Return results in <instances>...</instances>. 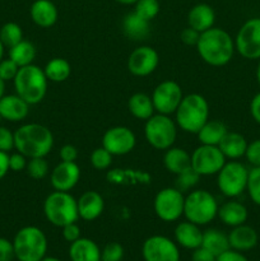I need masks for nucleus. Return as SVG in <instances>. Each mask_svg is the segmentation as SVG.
Returning a JSON list of instances; mask_svg holds the SVG:
<instances>
[{
  "label": "nucleus",
  "instance_id": "nucleus-9",
  "mask_svg": "<svg viewBox=\"0 0 260 261\" xmlns=\"http://www.w3.org/2000/svg\"><path fill=\"white\" fill-rule=\"evenodd\" d=\"M249 170L239 161H228L217 173V186L227 198H237L246 191Z\"/></svg>",
  "mask_w": 260,
  "mask_h": 261
},
{
  "label": "nucleus",
  "instance_id": "nucleus-32",
  "mask_svg": "<svg viewBox=\"0 0 260 261\" xmlns=\"http://www.w3.org/2000/svg\"><path fill=\"white\" fill-rule=\"evenodd\" d=\"M36 55H37V51H36L35 45L30 41L22 40L9 48V59H12L19 68L33 64Z\"/></svg>",
  "mask_w": 260,
  "mask_h": 261
},
{
  "label": "nucleus",
  "instance_id": "nucleus-5",
  "mask_svg": "<svg viewBox=\"0 0 260 261\" xmlns=\"http://www.w3.org/2000/svg\"><path fill=\"white\" fill-rule=\"evenodd\" d=\"M43 214L53 226L61 227L78 221V204L69 191H53L43 201Z\"/></svg>",
  "mask_w": 260,
  "mask_h": 261
},
{
  "label": "nucleus",
  "instance_id": "nucleus-47",
  "mask_svg": "<svg viewBox=\"0 0 260 261\" xmlns=\"http://www.w3.org/2000/svg\"><path fill=\"white\" fill-rule=\"evenodd\" d=\"M61 162H76L78 160V149L71 144H65L60 148Z\"/></svg>",
  "mask_w": 260,
  "mask_h": 261
},
{
  "label": "nucleus",
  "instance_id": "nucleus-51",
  "mask_svg": "<svg viewBox=\"0 0 260 261\" xmlns=\"http://www.w3.org/2000/svg\"><path fill=\"white\" fill-rule=\"evenodd\" d=\"M250 114L256 124L260 125V92L252 97L250 102Z\"/></svg>",
  "mask_w": 260,
  "mask_h": 261
},
{
  "label": "nucleus",
  "instance_id": "nucleus-35",
  "mask_svg": "<svg viewBox=\"0 0 260 261\" xmlns=\"http://www.w3.org/2000/svg\"><path fill=\"white\" fill-rule=\"evenodd\" d=\"M160 2L158 0H138L135 3V9L134 12L138 15L147 20L154 19L160 13Z\"/></svg>",
  "mask_w": 260,
  "mask_h": 261
},
{
  "label": "nucleus",
  "instance_id": "nucleus-4",
  "mask_svg": "<svg viewBox=\"0 0 260 261\" xmlns=\"http://www.w3.org/2000/svg\"><path fill=\"white\" fill-rule=\"evenodd\" d=\"M15 93L22 97L28 105H37L47 93L48 79L42 68L31 64L22 66L14 78Z\"/></svg>",
  "mask_w": 260,
  "mask_h": 261
},
{
  "label": "nucleus",
  "instance_id": "nucleus-45",
  "mask_svg": "<svg viewBox=\"0 0 260 261\" xmlns=\"http://www.w3.org/2000/svg\"><path fill=\"white\" fill-rule=\"evenodd\" d=\"M15 259L14 245L8 239L0 237V261H13Z\"/></svg>",
  "mask_w": 260,
  "mask_h": 261
},
{
  "label": "nucleus",
  "instance_id": "nucleus-34",
  "mask_svg": "<svg viewBox=\"0 0 260 261\" xmlns=\"http://www.w3.org/2000/svg\"><path fill=\"white\" fill-rule=\"evenodd\" d=\"M0 40L4 47H13L23 40V31L19 24L14 22H8L0 28Z\"/></svg>",
  "mask_w": 260,
  "mask_h": 261
},
{
  "label": "nucleus",
  "instance_id": "nucleus-55",
  "mask_svg": "<svg viewBox=\"0 0 260 261\" xmlns=\"http://www.w3.org/2000/svg\"><path fill=\"white\" fill-rule=\"evenodd\" d=\"M4 45H3V42H2V40H0V61L3 60V56H4Z\"/></svg>",
  "mask_w": 260,
  "mask_h": 261
},
{
  "label": "nucleus",
  "instance_id": "nucleus-12",
  "mask_svg": "<svg viewBox=\"0 0 260 261\" xmlns=\"http://www.w3.org/2000/svg\"><path fill=\"white\" fill-rule=\"evenodd\" d=\"M227 162L217 145L200 144L191 153V168L200 176L217 175Z\"/></svg>",
  "mask_w": 260,
  "mask_h": 261
},
{
  "label": "nucleus",
  "instance_id": "nucleus-20",
  "mask_svg": "<svg viewBox=\"0 0 260 261\" xmlns=\"http://www.w3.org/2000/svg\"><path fill=\"white\" fill-rule=\"evenodd\" d=\"M228 241L231 249L240 252H245L250 251L256 246L259 236L252 227L244 223L241 226L232 228V231L228 233Z\"/></svg>",
  "mask_w": 260,
  "mask_h": 261
},
{
  "label": "nucleus",
  "instance_id": "nucleus-57",
  "mask_svg": "<svg viewBox=\"0 0 260 261\" xmlns=\"http://www.w3.org/2000/svg\"><path fill=\"white\" fill-rule=\"evenodd\" d=\"M256 81L260 86V60H259V64H257V69H256Z\"/></svg>",
  "mask_w": 260,
  "mask_h": 261
},
{
  "label": "nucleus",
  "instance_id": "nucleus-31",
  "mask_svg": "<svg viewBox=\"0 0 260 261\" xmlns=\"http://www.w3.org/2000/svg\"><path fill=\"white\" fill-rule=\"evenodd\" d=\"M201 246L208 250V251H211L213 255H216V256L231 249L229 247L228 234L217 228H209L203 232Z\"/></svg>",
  "mask_w": 260,
  "mask_h": 261
},
{
  "label": "nucleus",
  "instance_id": "nucleus-24",
  "mask_svg": "<svg viewBox=\"0 0 260 261\" xmlns=\"http://www.w3.org/2000/svg\"><path fill=\"white\" fill-rule=\"evenodd\" d=\"M247 144L249 143L242 134L236 132H227L218 144V148L223 153L226 160L237 161L245 157Z\"/></svg>",
  "mask_w": 260,
  "mask_h": 261
},
{
  "label": "nucleus",
  "instance_id": "nucleus-2",
  "mask_svg": "<svg viewBox=\"0 0 260 261\" xmlns=\"http://www.w3.org/2000/svg\"><path fill=\"white\" fill-rule=\"evenodd\" d=\"M53 147L54 135L45 125L30 122L14 132V149L27 158L46 157Z\"/></svg>",
  "mask_w": 260,
  "mask_h": 261
},
{
  "label": "nucleus",
  "instance_id": "nucleus-43",
  "mask_svg": "<svg viewBox=\"0 0 260 261\" xmlns=\"http://www.w3.org/2000/svg\"><path fill=\"white\" fill-rule=\"evenodd\" d=\"M14 149V133L10 132L8 127L0 126V150L9 153Z\"/></svg>",
  "mask_w": 260,
  "mask_h": 261
},
{
  "label": "nucleus",
  "instance_id": "nucleus-8",
  "mask_svg": "<svg viewBox=\"0 0 260 261\" xmlns=\"http://www.w3.org/2000/svg\"><path fill=\"white\" fill-rule=\"evenodd\" d=\"M144 137L154 149L167 150L176 142L177 124L168 115L154 114L145 121Z\"/></svg>",
  "mask_w": 260,
  "mask_h": 261
},
{
  "label": "nucleus",
  "instance_id": "nucleus-25",
  "mask_svg": "<svg viewBox=\"0 0 260 261\" xmlns=\"http://www.w3.org/2000/svg\"><path fill=\"white\" fill-rule=\"evenodd\" d=\"M214 22H216V13L213 8L204 3L194 5L188 14L189 27L200 33L214 27Z\"/></svg>",
  "mask_w": 260,
  "mask_h": 261
},
{
  "label": "nucleus",
  "instance_id": "nucleus-26",
  "mask_svg": "<svg viewBox=\"0 0 260 261\" xmlns=\"http://www.w3.org/2000/svg\"><path fill=\"white\" fill-rule=\"evenodd\" d=\"M71 261H101V250L93 240L81 237L69 247Z\"/></svg>",
  "mask_w": 260,
  "mask_h": 261
},
{
  "label": "nucleus",
  "instance_id": "nucleus-52",
  "mask_svg": "<svg viewBox=\"0 0 260 261\" xmlns=\"http://www.w3.org/2000/svg\"><path fill=\"white\" fill-rule=\"evenodd\" d=\"M9 171V154L0 150V180L5 177Z\"/></svg>",
  "mask_w": 260,
  "mask_h": 261
},
{
  "label": "nucleus",
  "instance_id": "nucleus-46",
  "mask_svg": "<svg viewBox=\"0 0 260 261\" xmlns=\"http://www.w3.org/2000/svg\"><path fill=\"white\" fill-rule=\"evenodd\" d=\"M81 228H79V226L76 224V222H74V223H69L66 224V226L63 227V237L65 241L68 242H74L76 241L78 239H81Z\"/></svg>",
  "mask_w": 260,
  "mask_h": 261
},
{
  "label": "nucleus",
  "instance_id": "nucleus-7",
  "mask_svg": "<svg viewBox=\"0 0 260 261\" xmlns=\"http://www.w3.org/2000/svg\"><path fill=\"white\" fill-rule=\"evenodd\" d=\"M218 203L216 196L206 190H194L185 196L184 216L186 221L198 226L209 224L218 213Z\"/></svg>",
  "mask_w": 260,
  "mask_h": 261
},
{
  "label": "nucleus",
  "instance_id": "nucleus-29",
  "mask_svg": "<svg viewBox=\"0 0 260 261\" xmlns=\"http://www.w3.org/2000/svg\"><path fill=\"white\" fill-rule=\"evenodd\" d=\"M127 109L135 119L144 120V121H147L149 117L155 114L152 97L142 93V92H138V93L130 96L129 101H127Z\"/></svg>",
  "mask_w": 260,
  "mask_h": 261
},
{
  "label": "nucleus",
  "instance_id": "nucleus-6",
  "mask_svg": "<svg viewBox=\"0 0 260 261\" xmlns=\"http://www.w3.org/2000/svg\"><path fill=\"white\" fill-rule=\"evenodd\" d=\"M15 259L18 261H41L47 252V237L41 228L25 226L15 233L13 240Z\"/></svg>",
  "mask_w": 260,
  "mask_h": 261
},
{
  "label": "nucleus",
  "instance_id": "nucleus-42",
  "mask_svg": "<svg viewBox=\"0 0 260 261\" xmlns=\"http://www.w3.org/2000/svg\"><path fill=\"white\" fill-rule=\"evenodd\" d=\"M245 158L252 167H260V139H255L247 144Z\"/></svg>",
  "mask_w": 260,
  "mask_h": 261
},
{
  "label": "nucleus",
  "instance_id": "nucleus-23",
  "mask_svg": "<svg viewBox=\"0 0 260 261\" xmlns=\"http://www.w3.org/2000/svg\"><path fill=\"white\" fill-rule=\"evenodd\" d=\"M217 217L221 219L222 223L233 228V227L246 223L249 212H247L246 206L240 201L228 200L219 206Z\"/></svg>",
  "mask_w": 260,
  "mask_h": 261
},
{
  "label": "nucleus",
  "instance_id": "nucleus-40",
  "mask_svg": "<svg viewBox=\"0 0 260 261\" xmlns=\"http://www.w3.org/2000/svg\"><path fill=\"white\" fill-rule=\"evenodd\" d=\"M124 257V247L119 242H109L101 250V261H121Z\"/></svg>",
  "mask_w": 260,
  "mask_h": 261
},
{
  "label": "nucleus",
  "instance_id": "nucleus-49",
  "mask_svg": "<svg viewBox=\"0 0 260 261\" xmlns=\"http://www.w3.org/2000/svg\"><path fill=\"white\" fill-rule=\"evenodd\" d=\"M216 261H249L245 257V255L242 252L236 251L233 249H228L227 251L222 252L221 255L217 256Z\"/></svg>",
  "mask_w": 260,
  "mask_h": 261
},
{
  "label": "nucleus",
  "instance_id": "nucleus-14",
  "mask_svg": "<svg viewBox=\"0 0 260 261\" xmlns=\"http://www.w3.org/2000/svg\"><path fill=\"white\" fill-rule=\"evenodd\" d=\"M142 255L145 261H180V250L171 239L161 234L150 236L143 242Z\"/></svg>",
  "mask_w": 260,
  "mask_h": 261
},
{
  "label": "nucleus",
  "instance_id": "nucleus-39",
  "mask_svg": "<svg viewBox=\"0 0 260 261\" xmlns=\"http://www.w3.org/2000/svg\"><path fill=\"white\" fill-rule=\"evenodd\" d=\"M201 176L199 173H196L193 168H189V170L184 171L183 173L177 175L176 178V189H178L180 191H189L190 189H193L196 184L199 182Z\"/></svg>",
  "mask_w": 260,
  "mask_h": 261
},
{
  "label": "nucleus",
  "instance_id": "nucleus-22",
  "mask_svg": "<svg viewBox=\"0 0 260 261\" xmlns=\"http://www.w3.org/2000/svg\"><path fill=\"white\" fill-rule=\"evenodd\" d=\"M31 18L41 28H50L56 23L59 12L51 0H36L31 5Z\"/></svg>",
  "mask_w": 260,
  "mask_h": 261
},
{
  "label": "nucleus",
  "instance_id": "nucleus-11",
  "mask_svg": "<svg viewBox=\"0 0 260 261\" xmlns=\"http://www.w3.org/2000/svg\"><path fill=\"white\" fill-rule=\"evenodd\" d=\"M236 51L247 60H260V17L250 18L235 37Z\"/></svg>",
  "mask_w": 260,
  "mask_h": 261
},
{
  "label": "nucleus",
  "instance_id": "nucleus-48",
  "mask_svg": "<svg viewBox=\"0 0 260 261\" xmlns=\"http://www.w3.org/2000/svg\"><path fill=\"white\" fill-rule=\"evenodd\" d=\"M180 37H181V41H183L185 45L196 46V43H198L199 41V37H200V32H198V31L194 30V28L188 27L181 32Z\"/></svg>",
  "mask_w": 260,
  "mask_h": 261
},
{
  "label": "nucleus",
  "instance_id": "nucleus-37",
  "mask_svg": "<svg viewBox=\"0 0 260 261\" xmlns=\"http://www.w3.org/2000/svg\"><path fill=\"white\" fill-rule=\"evenodd\" d=\"M246 191L252 203L260 206V167H252L249 170Z\"/></svg>",
  "mask_w": 260,
  "mask_h": 261
},
{
  "label": "nucleus",
  "instance_id": "nucleus-53",
  "mask_svg": "<svg viewBox=\"0 0 260 261\" xmlns=\"http://www.w3.org/2000/svg\"><path fill=\"white\" fill-rule=\"evenodd\" d=\"M115 2L120 3V4H125V5H130V4H135L138 0H115Z\"/></svg>",
  "mask_w": 260,
  "mask_h": 261
},
{
  "label": "nucleus",
  "instance_id": "nucleus-44",
  "mask_svg": "<svg viewBox=\"0 0 260 261\" xmlns=\"http://www.w3.org/2000/svg\"><path fill=\"white\" fill-rule=\"evenodd\" d=\"M28 163V158L24 154L19 152H15L13 154H9V171H14V172H20V171L25 170Z\"/></svg>",
  "mask_w": 260,
  "mask_h": 261
},
{
  "label": "nucleus",
  "instance_id": "nucleus-58",
  "mask_svg": "<svg viewBox=\"0 0 260 261\" xmlns=\"http://www.w3.org/2000/svg\"><path fill=\"white\" fill-rule=\"evenodd\" d=\"M0 121H2V115H0Z\"/></svg>",
  "mask_w": 260,
  "mask_h": 261
},
{
  "label": "nucleus",
  "instance_id": "nucleus-38",
  "mask_svg": "<svg viewBox=\"0 0 260 261\" xmlns=\"http://www.w3.org/2000/svg\"><path fill=\"white\" fill-rule=\"evenodd\" d=\"M112 158H114V155H112L109 150L105 149L103 147H101V148H96V149L91 153V158H89V161H91L92 167L96 168V170L103 171V170H107V168L111 166Z\"/></svg>",
  "mask_w": 260,
  "mask_h": 261
},
{
  "label": "nucleus",
  "instance_id": "nucleus-50",
  "mask_svg": "<svg viewBox=\"0 0 260 261\" xmlns=\"http://www.w3.org/2000/svg\"><path fill=\"white\" fill-rule=\"evenodd\" d=\"M217 256L204 249L203 246L198 247V249L193 250V255H191V261H216Z\"/></svg>",
  "mask_w": 260,
  "mask_h": 261
},
{
  "label": "nucleus",
  "instance_id": "nucleus-16",
  "mask_svg": "<svg viewBox=\"0 0 260 261\" xmlns=\"http://www.w3.org/2000/svg\"><path fill=\"white\" fill-rule=\"evenodd\" d=\"M160 64L158 53L150 46L134 48L127 58V69L135 76H148L154 73Z\"/></svg>",
  "mask_w": 260,
  "mask_h": 261
},
{
  "label": "nucleus",
  "instance_id": "nucleus-17",
  "mask_svg": "<svg viewBox=\"0 0 260 261\" xmlns=\"http://www.w3.org/2000/svg\"><path fill=\"white\" fill-rule=\"evenodd\" d=\"M81 178V168L76 162H60L50 175V182L54 190L70 191L75 188Z\"/></svg>",
  "mask_w": 260,
  "mask_h": 261
},
{
  "label": "nucleus",
  "instance_id": "nucleus-15",
  "mask_svg": "<svg viewBox=\"0 0 260 261\" xmlns=\"http://www.w3.org/2000/svg\"><path fill=\"white\" fill-rule=\"evenodd\" d=\"M137 144V138L132 129L126 126H112L102 137V147L112 155L129 154Z\"/></svg>",
  "mask_w": 260,
  "mask_h": 261
},
{
  "label": "nucleus",
  "instance_id": "nucleus-36",
  "mask_svg": "<svg viewBox=\"0 0 260 261\" xmlns=\"http://www.w3.org/2000/svg\"><path fill=\"white\" fill-rule=\"evenodd\" d=\"M25 171L30 175V177L35 178V180H42L48 173V163L45 160V157L28 158Z\"/></svg>",
  "mask_w": 260,
  "mask_h": 261
},
{
  "label": "nucleus",
  "instance_id": "nucleus-3",
  "mask_svg": "<svg viewBox=\"0 0 260 261\" xmlns=\"http://www.w3.org/2000/svg\"><path fill=\"white\" fill-rule=\"evenodd\" d=\"M209 120V105L205 97L199 93L184 96L175 112L177 127L189 134H198L204 124Z\"/></svg>",
  "mask_w": 260,
  "mask_h": 261
},
{
  "label": "nucleus",
  "instance_id": "nucleus-30",
  "mask_svg": "<svg viewBox=\"0 0 260 261\" xmlns=\"http://www.w3.org/2000/svg\"><path fill=\"white\" fill-rule=\"evenodd\" d=\"M228 132L226 125L219 120H211L209 119L205 124L201 126V129L198 132V139L200 144L205 145H217L221 143L222 138Z\"/></svg>",
  "mask_w": 260,
  "mask_h": 261
},
{
  "label": "nucleus",
  "instance_id": "nucleus-21",
  "mask_svg": "<svg viewBox=\"0 0 260 261\" xmlns=\"http://www.w3.org/2000/svg\"><path fill=\"white\" fill-rule=\"evenodd\" d=\"M175 240L177 245L186 250H195L201 246L203 241V231L200 226L193 222H181L175 228Z\"/></svg>",
  "mask_w": 260,
  "mask_h": 261
},
{
  "label": "nucleus",
  "instance_id": "nucleus-54",
  "mask_svg": "<svg viewBox=\"0 0 260 261\" xmlns=\"http://www.w3.org/2000/svg\"><path fill=\"white\" fill-rule=\"evenodd\" d=\"M4 92H5V82L0 78V98L4 96Z\"/></svg>",
  "mask_w": 260,
  "mask_h": 261
},
{
  "label": "nucleus",
  "instance_id": "nucleus-1",
  "mask_svg": "<svg viewBox=\"0 0 260 261\" xmlns=\"http://www.w3.org/2000/svg\"><path fill=\"white\" fill-rule=\"evenodd\" d=\"M196 51L204 63L212 66H224L235 55V38L222 28L212 27L200 33Z\"/></svg>",
  "mask_w": 260,
  "mask_h": 261
},
{
  "label": "nucleus",
  "instance_id": "nucleus-56",
  "mask_svg": "<svg viewBox=\"0 0 260 261\" xmlns=\"http://www.w3.org/2000/svg\"><path fill=\"white\" fill-rule=\"evenodd\" d=\"M41 261H61V260H59L58 257H54V256H45Z\"/></svg>",
  "mask_w": 260,
  "mask_h": 261
},
{
  "label": "nucleus",
  "instance_id": "nucleus-33",
  "mask_svg": "<svg viewBox=\"0 0 260 261\" xmlns=\"http://www.w3.org/2000/svg\"><path fill=\"white\" fill-rule=\"evenodd\" d=\"M43 71H45V75L48 79V82L61 83L70 76L71 66L66 59L54 58L46 64Z\"/></svg>",
  "mask_w": 260,
  "mask_h": 261
},
{
  "label": "nucleus",
  "instance_id": "nucleus-19",
  "mask_svg": "<svg viewBox=\"0 0 260 261\" xmlns=\"http://www.w3.org/2000/svg\"><path fill=\"white\" fill-rule=\"evenodd\" d=\"M78 204L79 218L83 221L92 222L98 218L105 209V200L99 193L94 190H88L81 195L76 200Z\"/></svg>",
  "mask_w": 260,
  "mask_h": 261
},
{
  "label": "nucleus",
  "instance_id": "nucleus-27",
  "mask_svg": "<svg viewBox=\"0 0 260 261\" xmlns=\"http://www.w3.org/2000/svg\"><path fill=\"white\" fill-rule=\"evenodd\" d=\"M163 165L168 172L177 176L191 167V155L184 148L171 147L163 155Z\"/></svg>",
  "mask_w": 260,
  "mask_h": 261
},
{
  "label": "nucleus",
  "instance_id": "nucleus-13",
  "mask_svg": "<svg viewBox=\"0 0 260 261\" xmlns=\"http://www.w3.org/2000/svg\"><path fill=\"white\" fill-rule=\"evenodd\" d=\"M152 101L157 114L172 115L177 110L184 98L183 89L175 81H163L158 84L152 93Z\"/></svg>",
  "mask_w": 260,
  "mask_h": 261
},
{
  "label": "nucleus",
  "instance_id": "nucleus-28",
  "mask_svg": "<svg viewBox=\"0 0 260 261\" xmlns=\"http://www.w3.org/2000/svg\"><path fill=\"white\" fill-rule=\"evenodd\" d=\"M122 31L125 36L133 41L144 40L149 35V20L144 19L137 13L133 12L125 15L122 20Z\"/></svg>",
  "mask_w": 260,
  "mask_h": 261
},
{
  "label": "nucleus",
  "instance_id": "nucleus-18",
  "mask_svg": "<svg viewBox=\"0 0 260 261\" xmlns=\"http://www.w3.org/2000/svg\"><path fill=\"white\" fill-rule=\"evenodd\" d=\"M30 112V105L15 94H7L0 98V115L2 119L10 122H18L24 120Z\"/></svg>",
  "mask_w": 260,
  "mask_h": 261
},
{
  "label": "nucleus",
  "instance_id": "nucleus-41",
  "mask_svg": "<svg viewBox=\"0 0 260 261\" xmlns=\"http://www.w3.org/2000/svg\"><path fill=\"white\" fill-rule=\"evenodd\" d=\"M18 70H19V66L12 59H3L0 61V78L4 82L14 81Z\"/></svg>",
  "mask_w": 260,
  "mask_h": 261
},
{
  "label": "nucleus",
  "instance_id": "nucleus-10",
  "mask_svg": "<svg viewBox=\"0 0 260 261\" xmlns=\"http://www.w3.org/2000/svg\"><path fill=\"white\" fill-rule=\"evenodd\" d=\"M185 196L176 188H165L160 190L153 201L154 213L161 221L175 222L184 216Z\"/></svg>",
  "mask_w": 260,
  "mask_h": 261
}]
</instances>
